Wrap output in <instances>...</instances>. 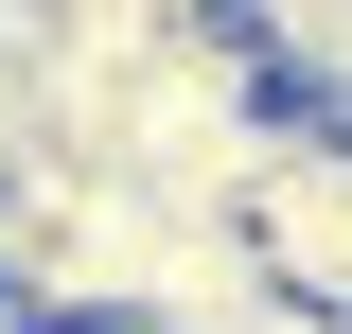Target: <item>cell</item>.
Segmentation results:
<instances>
[{"label":"cell","instance_id":"6da1fadb","mask_svg":"<svg viewBox=\"0 0 352 334\" xmlns=\"http://www.w3.org/2000/svg\"><path fill=\"white\" fill-rule=\"evenodd\" d=\"M229 229H247V264H264L282 317L352 334V124H300V106H282V141H264V176H247Z\"/></svg>","mask_w":352,"mask_h":334}]
</instances>
